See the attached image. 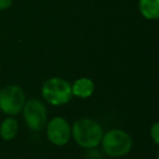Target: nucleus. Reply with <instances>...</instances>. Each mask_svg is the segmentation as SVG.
I'll return each instance as SVG.
<instances>
[{
  "mask_svg": "<svg viewBox=\"0 0 159 159\" xmlns=\"http://www.w3.org/2000/svg\"><path fill=\"white\" fill-rule=\"evenodd\" d=\"M16 159H19V158H16Z\"/></svg>",
  "mask_w": 159,
  "mask_h": 159,
  "instance_id": "nucleus-13",
  "label": "nucleus"
},
{
  "mask_svg": "<svg viewBox=\"0 0 159 159\" xmlns=\"http://www.w3.org/2000/svg\"><path fill=\"white\" fill-rule=\"evenodd\" d=\"M41 96L52 106H63L73 97L71 85L62 77H50L42 84Z\"/></svg>",
  "mask_w": 159,
  "mask_h": 159,
  "instance_id": "nucleus-2",
  "label": "nucleus"
},
{
  "mask_svg": "<svg viewBox=\"0 0 159 159\" xmlns=\"http://www.w3.org/2000/svg\"><path fill=\"white\" fill-rule=\"evenodd\" d=\"M157 159H159V152H158V154H157Z\"/></svg>",
  "mask_w": 159,
  "mask_h": 159,
  "instance_id": "nucleus-12",
  "label": "nucleus"
},
{
  "mask_svg": "<svg viewBox=\"0 0 159 159\" xmlns=\"http://www.w3.org/2000/svg\"><path fill=\"white\" fill-rule=\"evenodd\" d=\"M102 148L107 156L111 157H121L131 151L132 137L128 132L119 129H113L103 134Z\"/></svg>",
  "mask_w": 159,
  "mask_h": 159,
  "instance_id": "nucleus-3",
  "label": "nucleus"
},
{
  "mask_svg": "<svg viewBox=\"0 0 159 159\" xmlns=\"http://www.w3.org/2000/svg\"><path fill=\"white\" fill-rule=\"evenodd\" d=\"M151 137L157 145H159V121L155 122L151 127Z\"/></svg>",
  "mask_w": 159,
  "mask_h": 159,
  "instance_id": "nucleus-10",
  "label": "nucleus"
},
{
  "mask_svg": "<svg viewBox=\"0 0 159 159\" xmlns=\"http://www.w3.org/2000/svg\"><path fill=\"white\" fill-rule=\"evenodd\" d=\"M22 112L25 123L33 131H40L47 125V108L40 99L33 98L27 100L24 105Z\"/></svg>",
  "mask_w": 159,
  "mask_h": 159,
  "instance_id": "nucleus-5",
  "label": "nucleus"
},
{
  "mask_svg": "<svg viewBox=\"0 0 159 159\" xmlns=\"http://www.w3.org/2000/svg\"><path fill=\"white\" fill-rule=\"evenodd\" d=\"M13 0H0V10L3 11L9 9L11 6H12Z\"/></svg>",
  "mask_w": 159,
  "mask_h": 159,
  "instance_id": "nucleus-11",
  "label": "nucleus"
},
{
  "mask_svg": "<svg viewBox=\"0 0 159 159\" xmlns=\"http://www.w3.org/2000/svg\"><path fill=\"white\" fill-rule=\"evenodd\" d=\"M73 95L79 98H88L94 92V83L89 77H80L71 84Z\"/></svg>",
  "mask_w": 159,
  "mask_h": 159,
  "instance_id": "nucleus-7",
  "label": "nucleus"
},
{
  "mask_svg": "<svg viewBox=\"0 0 159 159\" xmlns=\"http://www.w3.org/2000/svg\"><path fill=\"white\" fill-rule=\"evenodd\" d=\"M139 10L147 20L159 19V0H140Z\"/></svg>",
  "mask_w": 159,
  "mask_h": 159,
  "instance_id": "nucleus-8",
  "label": "nucleus"
},
{
  "mask_svg": "<svg viewBox=\"0 0 159 159\" xmlns=\"http://www.w3.org/2000/svg\"><path fill=\"white\" fill-rule=\"evenodd\" d=\"M103 130L96 121L88 118L77 120L71 127V136L79 146L84 148H94L101 143Z\"/></svg>",
  "mask_w": 159,
  "mask_h": 159,
  "instance_id": "nucleus-1",
  "label": "nucleus"
},
{
  "mask_svg": "<svg viewBox=\"0 0 159 159\" xmlns=\"http://www.w3.org/2000/svg\"><path fill=\"white\" fill-rule=\"evenodd\" d=\"M25 102V93L19 85H7L0 91V110L10 117L21 113Z\"/></svg>",
  "mask_w": 159,
  "mask_h": 159,
  "instance_id": "nucleus-4",
  "label": "nucleus"
},
{
  "mask_svg": "<svg viewBox=\"0 0 159 159\" xmlns=\"http://www.w3.org/2000/svg\"><path fill=\"white\" fill-rule=\"evenodd\" d=\"M47 137L55 146H64L71 137V127L68 121L62 117L51 119L46 125Z\"/></svg>",
  "mask_w": 159,
  "mask_h": 159,
  "instance_id": "nucleus-6",
  "label": "nucleus"
},
{
  "mask_svg": "<svg viewBox=\"0 0 159 159\" xmlns=\"http://www.w3.org/2000/svg\"><path fill=\"white\" fill-rule=\"evenodd\" d=\"M19 132V122L16 119L9 116L0 124V136L4 141H11Z\"/></svg>",
  "mask_w": 159,
  "mask_h": 159,
  "instance_id": "nucleus-9",
  "label": "nucleus"
}]
</instances>
